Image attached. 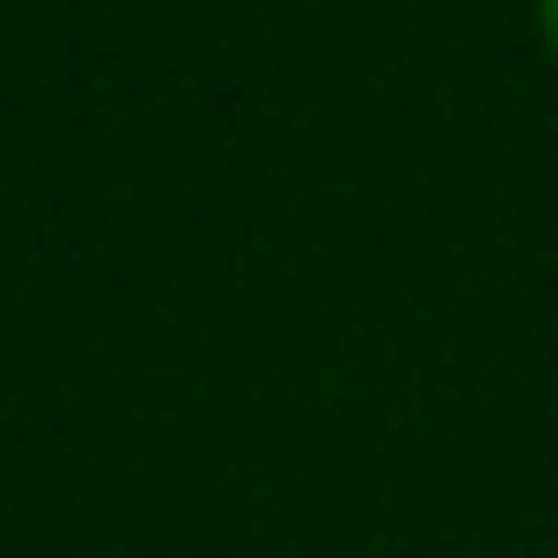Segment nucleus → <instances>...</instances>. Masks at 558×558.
Masks as SVG:
<instances>
[{
	"label": "nucleus",
	"instance_id": "1",
	"mask_svg": "<svg viewBox=\"0 0 558 558\" xmlns=\"http://www.w3.org/2000/svg\"><path fill=\"white\" fill-rule=\"evenodd\" d=\"M532 35H541V52L558 61V0H532Z\"/></svg>",
	"mask_w": 558,
	"mask_h": 558
}]
</instances>
